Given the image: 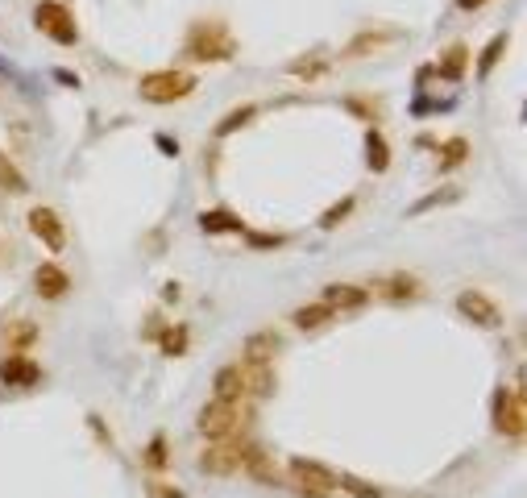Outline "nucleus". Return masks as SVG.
<instances>
[{
  "label": "nucleus",
  "instance_id": "nucleus-1",
  "mask_svg": "<svg viewBox=\"0 0 527 498\" xmlns=\"http://www.w3.org/2000/svg\"><path fill=\"white\" fill-rule=\"evenodd\" d=\"M249 424H254V407H249L245 399L241 403H220V399H212L196 415V428H200V436L208 440V445H233V440H241L249 432Z\"/></svg>",
  "mask_w": 527,
  "mask_h": 498
},
{
  "label": "nucleus",
  "instance_id": "nucleus-24",
  "mask_svg": "<svg viewBox=\"0 0 527 498\" xmlns=\"http://www.w3.org/2000/svg\"><path fill=\"white\" fill-rule=\"evenodd\" d=\"M337 490H349L353 498H378V494H382L378 486H370V482H362V478H353V474H337Z\"/></svg>",
  "mask_w": 527,
  "mask_h": 498
},
{
  "label": "nucleus",
  "instance_id": "nucleus-19",
  "mask_svg": "<svg viewBox=\"0 0 527 498\" xmlns=\"http://www.w3.org/2000/svg\"><path fill=\"white\" fill-rule=\"evenodd\" d=\"M465 158H469V142L465 137H449L440 146V171H457V166H465Z\"/></svg>",
  "mask_w": 527,
  "mask_h": 498
},
{
  "label": "nucleus",
  "instance_id": "nucleus-17",
  "mask_svg": "<svg viewBox=\"0 0 527 498\" xmlns=\"http://www.w3.org/2000/svg\"><path fill=\"white\" fill-rule=\"evenodd\" d=\"M200 229H204V233H245V225H241L233 212H225V208L204 212V216H200Z\"/></svg>",
  "mask_w": 527,
  "mask_h": 498
},
{
  "label": "nucleus",
  "instance_id": "nucleus-14",
  "mask_svg": "<svg viewBox=\"0 0 527 498\" xmlns=\"http://www.w3.org/2000/svg\"><path fill=\"white\" fill-rule=\"evenodd\" d=\"M38 378H42V370L25 353H13V357L0 362V382H5V386H34Z\"/></svg>",
  "mask_w": 527,
  "mask_h": 498
},
{
  "label": "nucleus",
  "instance_id": "nucleus-31",
  "mask_svg": "<svg viewBox=\"0 0 527 498\" xmlns=\"http://www.w3.org/2000/svg\"><path fill=\"white\" fill-rule=\"evenodd\" d=\"M349 108L357 117H374L378 113V104H366V96H349Z\"/></svg>",
  "mask_w": 527,
  "mask_h": 498
},
{
  "label": "nucleus",
  "instance_id": "nucleus-11",
  "mask_svg": "<svg viewBox=\"0 0 527 498\" xmlns=\"http://www.w3.org/2000/svg\"><path fill=\"white\" fill-rule=\"evenodd\" d=\"M212 395L220 399V403H241V399H249V382H245V366H220L216 370V378H212Z\"/></svg>",
  "mask_w": 527,
  "mask_h": 498
},
{
  "label": "nucleus",
  "instance_id": "nucleus-8",
  "mask_svg": "<svg viewBox=\"0 0 527 498\" xmlns=\"http://www.w3.org/2000/svg\"><path fill=\"white\" fill-rule=\"evenodd\" d=\"M25 225H30V233L46 245V249H54V254H59V249H67V229H63V220H59V212L54 208H30V216H25Z\"/></svg>",
  "mask_w": 527,
  "mask_h": 498
},
{
  "label": "nucleus",
  "instance_id": "nucleus-5",
  "mask_svg": "<svg viewBox=\"0 0 527 498\" xmlns=\"http://www.w3.org/2000/svg\"><path fill=\"white\" fill-rule=\"evenodd\" d=\"M490 420H494V432H498V436L523 440V432H527V399H523L519 386H507V391L494 395Z\"/></svg>",
  "mask_w": 527,
  "mask_h": 498
},
{
  "label": "nucleus",
  "instance_id": "nucleus-9",
  "mask_svg": "<svg viewBox=\"0 0 527 498\" xmlns=\"http://www.w3.org/2000/svg\"><path fill=\"white\" fill-rule=\"evenodd\" d=\"M457 312L465 320L482 324V328H498V324H503V308H498V303L486 291H461L457 295Z\"/></svg>",
  "mask_w": 527,
  "mask_h": 498
},
{
  "label": "nucleus",
  "instance_id": "nucleus-15",
  "mask_svg": "<svg viewBox=\"0 0 527 498\" xmlns=\"http://www.w3.org/2000/svg\"><path fill=\"white\" fill-rule=\"evenodd\" d=\"M332 316H337V312H332L328 303H308V308H299L291 320H295V328H299V332H316V328H324Z\"/></svg>",
  "mask_w": 527,
  "mask_h": 498
},
{
  "label": "nucleus",
  "instance_id": "nucleus-12",
  "mask_svg": "<svg viewBox=\"0 0 527 498\" xmlns=\"http://www.w3.org/2000/svg\"><path fill=\"white\" fill-rule=\"evenodd\" d=\"M320 303H328L332 312H353V308H366L370 291L357 287V283H332V287H324V299Z\"/></svg>",
  "mask_w": 527,
  "mask_h": 498
},
{
  "label": "nucleus",
  "instance_id": "nucleus-30",
  "mask_svg": "<svg viewBox=\"0 0 527 498\" xmlns=\"http://www.w3.org/2000/svg\"><path fill=\"white\" fill-rule=\"evenodd\" d=\"M349 212H353V200H345V204H337V208H328V212L320 216V229H337Z\"/></svg>",
  "mask_w": 527,
  "mask_h": 498
},
{
  "label": "nucleus",
  "instance_id": "nucleus-25",
  "mask_svg": "<svg viewBox=\"0 0 527 498\" xmlns=\"http://www.w3.org/2000/svg\"><path fill=\"white\" fill-rule=\"evenodd\" d=\"M249 117H254V104H245V108H233V113H229L225 121L216 125V137H229V133H237V129H241V125H245Z\"/></svg>",
  "mask_w": 527,
  "mask_h": 498
},
{
  "label": "nucleus",
  "instance_id": "nucleus-27",
  "mask_svg": "<svg viewBox=\"0 0 527 498\" xmlns=\"http://www.w3.org/2000/svg\"><path fill=\"white\" fill-rule=\"evenodd\" d=\"M0 187H9V191H25V179L17 175V166L9 158H0Z\"/></svg>",
  "mask_w": 527,
  "mask_h": 498
},
{
  "label": "nucleus",
  "instance_id": "nucleus-18",
  "mask_svg": "<svg viewBox=\"0 0 527 498\" xmlns=\"http://www.w3.org/2000/svg\"><path fill=\"white\" fill-rule=\"evenodd\" d=\"M34 341H38V324H30V320H17V324L5 328V345L17 349V353H21V349H30Z\"/></svg>",
  "mask_w": 527,
  "mask_h": 498
},
{
  "label": "nucleus",
  "instance_id": "nucleus-16",
  "mask_svg": "<svg viewBox=\"0 0 527 498\" xmlns=\"http://www.w3.org/2000/svg\"><path fill=\"white\" fill-rule=\"evenodd\" d=\"M382 295L391 303H411L415 295H420V283H415L411 274H391V279L382 283Z\"/></svg>",
  "mask_w": 527,
  "mask_h": 498
},
{
  "label": "nucleus",
  "instance_id": "nucleus-26",
  "mask_svg": "<svg viewBox=\"0 0 527 498\" xmlns=\"http://www.w3.org/2000/svg\"><path fill=\"white\" fill-rule=\"evenodd\" d=\"M395 34H382V38H370V30L362 34V38H353L349 46H345V54H349V59H357V54H366V50H378V46H386V42H391Z\"/></svg>",
  "mask_w": 527,
  "mask_h": 498
},
{
  "label": "nucleus",
  "instance_id": "nucleus-20",
  "mask_svg": "<svg viewBox=\"0 0 527 498\" xmlns=\"http://www.w3.org/2000/svg\"><path fill=\"white\" fill-rule=\"evenodd\" d=\"M436 67H440V75H445V79H461L465 67H469V50H465V46H449L445 59H440Z\"/></svg>",
  "mask_w": 527,
  "mask_h": 498
},
{
  "label": "nucleus",
  "instance_id": "nucleus-28",
  "mask_svg": "<svg viewBox=\"0 0 527 498\" xmlns=\"http://www.w3.org/2000/svg\"><path fill=\"white\" fill-rule=\"evenodd\" d=\"M146 465H150V469H166V465H171V461H166V440H162V436H154V440H150V449H146Z\"/></svg>",
  "mask_w": 527,
  "mask_h": 498
},
{
  "label": "nucleus",
  "instance_id": "nucleus-22",
  "mask_svg": "<svg viewBox=\"0 0 527 498\" xmlns=\"http://www.w3.org/2000/svg\"><path fill=\"white\" fill-rule=\"evenodd\" d=\"M291 75H299V79H320V75H328V59L324 54H312V59H299L295 67H287Z\"/></svg>",
  "mask_w": 527,
  "mask_h": 498
},
{
  "label": "nucleus",
  "instance_id": "nucleus-6",
  "mask_svg": "<svg viewBox=\"0 0 527 498\" xmlns=\"http://www.w3.org/2000/svg\"><path fill=\"white\" fill-rule=\"evenodd\" d=\"M34 25L59 46H75L79 42V21L71 17V9L63 5V0H42V5L34 9Z\"/></svg>",
  "mask_w": 527,
  "mask_h": 498
},
{
  "label": "nucleus",
  "instance_id": "nucleus-23",
  "mask_svg": "<svg viewBox=\"0 0 527 498\" xmlns=\"http://www.w3.org/2000/svg\"><path fill=\"white\" fill-rule=\"evenodd\" d=\"M503 54H507V34H498V38L482 50V59H478V75H490V71H494V63L503 59Z\"/></svg>",
  "mask_w": 527,
  "mask_h": 498
},
{
  "label": "nucleus",
  "instance_id": "nucleus-3",
  "mask_svg": "<svg viewBox=\"0 0 527 498\" xmlns=\"http://www.w3.org/2000/svg\"><path fill=\"white\" fill-rule=\"evenodd\" d=\"M287 478H291L299 498H332L337 494V474L320 461H308V457L287 461Z\"/></svg>",
  "mask_w": 527,
  "mask_h": 498
},
{
  "label": "nucleus",
  "instance_id": "nucleus-10",
  "mask_svg": "<svg viewBox=\"0 0 527 498\" xmlns=\"http://www.w3.org/2000/svg\"><path fill=\"white\" fill-rule=\"evenodd\" d=\"M34 291H38V299H46V303H59V299H67V291H71V274H67L59 262H42V266L34 270Z\"/></svg>",
  "mask_w": 527,
  "mask_h": 498
},
{
  "label": "nucleus",
  "instance_id": "nucleus-33",
  "mask_svg": "<svg viewBox=\"0 0 527 498\" xmlns=\"http://www.w3.org/2000/svg\"><path fill=\"white\" fill-rule=\"evenodd\" d=\"M457 5H461V9H482L486 0H457Z\"/></svg>",
  "mask_w": 527,
  "mask_h": 498
},
{
  "label": "nucleus",
  "instance_id": "nucleus-21",
  "mask_svg": "<svg viewBox=\"0 0 527 498\" xmlns=\"http://www.w3.org/2000/svg\"><path fill=\"white\" fill-rule=\"evenodd\" d=\"M366 154H370V171H386V166H391V150H386V142H382V133L378 129H370L366 133Z\"/></svg>",
  "mask_w": 527,
  "mask_h": 498
},
{
  "label": "nucleus",
  "instance_id": "nucleus-4",
  "mask_svg": "<svg viewBox=\"0 0 527 498\" xmlns=\"http://www.w3.org/2000/svg\"><path fill=\"white\" fill-rule=\"evenodd\" d=\"M187 59H191V63L233 59V38L225 34V25H216V21L191 25V38H187Z\"/></svg>",
  "mask_w": 527,
  "mask_h": 498
},
{
  "label": "nucleus",
  "instance_id": "nucleus-7",
  "mask_svg": "<svg viewBox=\"0 0 527 498\" xmlns=\"http://www.w3.org/2000/svg\"><path fill=\"white\" fill-rule=\"evenodd\" d=\"M245 453H249V445H241V440H233V445H212V449H204L200 469L208 478H233L245 469Z\"/></svg>",
  "mask_w": 527,
  "mask_h": 498
},
{
  "label": "nucleus",
  "instance_id": "nucleus-2",
  "mask_svg": "<svg viewBox=\"0 0 527 498\" xmlns=\"http://www.w3.org/2000/svg\"><path fill=\"white\" fill-rule=\"evenodd\" d=\"M137 92H142L146 104H175L183 96L196 92V75L191 71H150L142 75V83H137Z\"/></svg>",
  "mask_w": 527,
  "mask_h": 498
},
{
  "label": "nucleus",
  "instance_id": "nucleus-32",
  "mask_svg": "<svg viewBox=\"0 0 527 498\" xmlns=\"http://www.w3.org/2000/svg\"><path fill=\"white\" fill-rule=\"evenodd\" d=\"M150 498H187V494L175 490V486H158V482H154V486H150Z\"/></svg>",
  "mask_w": 527,
  "mask_h": 498
},
{
  "label": "nucleus",
  "instance_id": "nucleus-29",
  "mask_svg": "<svg viewBox=\"0 0 527 498\" xmlns=\"http://www.w3.org/2000/svg\"><path fill=\"white\" fill-rule=\"evenodd\" d=\"M183 349H187V328H166L162 353H183Z\"/></svg>",
  "mask_w": 527,
  "mask_h": 498
},
{
  "label": "nucleus",
  "instance_id": "nucleus-13",
  "mask_svg": "<svg viewBox=\"0 0 527 498\" xmlns=\"http://www.w3.org/2000/svg\"><path fill=\"white\" fill-rule=\"evenodd\" d=\"M279 349H283V341L274 337V332H254V337H245L241 357H245V366H270L274 357H279Z\"/></svg>",
  "mask_w": 527,
  "mask_h": 498
}]
</instances>
